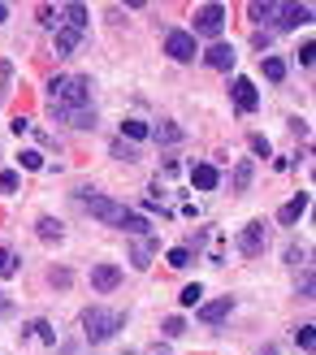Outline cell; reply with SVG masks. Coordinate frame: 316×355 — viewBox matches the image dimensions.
I'll return each instance as SVG.
<instances>
[{
    "label": "cell",
    "instance_id": "1",
    "mask_svg": "<svg viewBox=\"0 0 316 355\" xmlns=\"http://www.w3.org/2000/svg\"><path fill=\"white\" fill-rule=\"evenodd\" d=\"M48 104H52V113L91 109V78L87 74H57L48 83Z\"/></svg>",
    "mask_w": 316,
    "mask_h": 355
},
{
    "label": "cell",
    "instance_id": "2",
    "mask_svg": "<svg viewBox=\"0 0 316 355\" xmlns=\"http://www.w3.org/2000/svg\"><path fill=\"white\" fill-rule=\"evenodd\" d=\"M121 325H126V312H109V308H100V304H91V308L82 312V329H87V338H91V343L113 338Z\"/></svg>",
    "mask_w": 316,
    "mask_h": 355
},
{
    "label": "cell",
    "instance_id": "3",
    "mask_svg": "<svg viewBox=\"0 0 316 355\" xmlns=\"http://www.w3.org/2000/svg\"><path fill=\"white\" fill-rule=\"evenodd\" d=\"M78 200H82V208L91 212V217L109 221V225H121V217L130 212V208H121L117 200H109V195H96V191H78Z\"/></svg>",
    "mask_w": 316,
    "mask_h": 355
},
{
    "label": "cell",
    "instance_id": "4",
    "mask_svg": "<svg viewBox=\"0 0 316 355\" xmlns=\"http://www.w3.org/2000/svg\"><path fill=\"white\" fill-rule=\"evenodd\" d=\"M221 31H225V9L221 5H200L195 9V35H204V40H221Z\"/></svg>",
    "mask_w": 316,
    "mask_h": 355
},
{
    "label": "cell",
    "instance_id": "5",
    "mask_svg": "<svg viewBox=\"0 0 316 355\" xmlns=\"http://www.w3.org/2000/svg\"><path fill=\"white\" fill-rule=\"evenodd\" d=\"M265 247H269L265 221H247V225H243V234H238V252H243V256H260Z\"/></svg>",
    "mask_w": 316,
    "mask_h": 355
},
{
    "label": "cell",
    "instance_id": "6",
    "mask_svg": "<svg viewBox=\"0 0 316 355\" xmlns=\"http://www.w3.org/2000/svg\"><path fill=\"white\" fill-rule=\"evenodd\" d=\"M165 57H173V61H195V35H191V31H169L165 35Z\"/></svg>",
    "mask_w": 316,
    "mask_h": 355
},
{
    "label": "cell",
    "instance_id": "7",
    "mask_svg": "<svg viewBox=\"0 0 316 355\" xmlns=\"http://www.w3.org/2000/svg\"><path fill=\"white\" fill-rule=\"evenodd\" d=\"M234 104H238V113H256L260 109V96H256L252 78H234Z\"/></svg>",
    "mask_w": 316,
    "mask_h": 355
},
{
    "label": "cell",
    "instance_id": "8",
    "mask_svg": "<svg viewBox=\"0 0 316 355\" xmlns=\"http://www.w3.org/2000/svg\"><path fill=\"white\" fill-rule=\"evenodd\" d=\"M117 282H121V269H117V264H96V269H91V286H96L100 295L117 291Z\"/></svg>",
    "mask_w": 316,
    "mask_h": 355
},
{
    "label": "cell",
    "instance_id": "9",
    "mask_svg": "<svg viewBox=\"0 0 316 355\" xmlns=\"http://www.w3.org/2000/svg\"><path fill=\"white\" fill-rule=\"evenodd\" d=\"M204 61H208V65H213V69H221V74H225V69H234V48H230V44H225V40H217L213 48H208V52H204Z\"/></svg>",
    "mask_w": 316,
    "mask_h": 355
},
{
    "label": "cell",
    "instance_id": "10",
    "mask_svg": "<svg viewBox=\"0 0 316 355\" xmlns=\"http://www.w3.org/2000/svg\"><path fill=\"white\" fill-rule=\"evenodd\" d=\"M299 22H312V5H282V13H277V26H282V31H295Z\"/></svg>",
    "mask_w": 316,
    "mask_h": 355
},
{
    "label": "cell",
    "instance_id": "11",
    "mask_svg": "<svg viewBox=\"0 0 316 355\" xmlns=\"http://www.w3.org/2000/svg\"><path fill=\"white\" fill-rule=\"evenodd\" d=\"M230 308H234V299H230V295H225V299H213V304H204V308H200V321H204V325H221L225 316H230Z\"/></svg>",
    "mask_w": 316,
    "mask_h": 355
},
{
    "label": "cell",
    "instance_id": "12",
    "mask_svg": "<svg viewBox=\"0 0 316 355\" xmlns=\"http://www.w3.org/2000/svg\"><path fill=\"white\" fill-rule=\"evenodd\" d=\"M191 182H195V191H217V182H221V173H217V165H195L191 169Z\"/></svg>",
    "mask_w": 316,
    "mask_h": 355
},
{
    "label": "cell",
    "instance_id": "13",
    "mask_svg": "<svg viewBox=\"0 0 316 355\" xmlns=\"http://www.w3.org/2000/svg\"><path fill=\"white\" fill-rule=\"evenodd\" d=\"M304 212H308V195H295L290 204H282V208H277V221H282V225H295V221L304 217Z\"/></svg>",
    "mask_w": 316,
    "mask_h": 355
},
{
    "label": "cell",
    "instance_id": "14",
    "mask_svg": "<svg viewBox=\"0 0 316 355\" xmlns=\"http://www.w3.org/2000/svg\"><path fill=\"white\" fill-rule=\"evenodd\" d=\"M61 17H65L61 26H69V31H78V35L87 31V5H78V0H74V5H65V9H61Z\"/></svg>",
    "mask_w": 316,
    "mask_h": 355
},
{
    "label": "cell",
    "instance_id": "15",
    "mask_svg": "<svg viewBox=\"0 0 316 355\" xmlns=\"http://www.w3.org/2000/svg\"><path fill=\"white\" fill-rule=\"evenodd\" d=\"M61 121H69L74 130H91L96 126V109H69V113H57Z\"/></svg>",
    "mask_w": 316,
    "mask_h": 355
},
{
    "label": "cell",
    "instance_id": "16",
    "mask_svg": "<svg viewBox=\"0 0 316 355\" xmlns=\"http://www.w3.org/2000/svg\"><path fill=\"white\" fill-rule=\"evenodd\" d=\"M78 44H82V35H78V31L57 26V57H69V52H74Z\"/></svg>",
    "mask_w": 316,
    "mask_h": 355
},
{
    "label": "cell",
    "instance_id": "17",
    "mask_svg": "<svg viewBox=\"0 0 316 355\" xmlns=\"http://www.w3.org/2000/svg\"><path fill=\"white\" fill-rule=\"evenodd\" d=\"M121 230H126V234H134V239H148V234H152L148 217H139V212H126V217H121Z\"/></svg>",
    "mask_w": 316,
    "mask_h": 355
},
{
    "label": "cell",
    "instance_id": "18",
    "mask_svg": "<svg viewBox=\"0 0 316 355\" xmlns=\"http://www.w3.org/2000/svg\"><path fill=\"white\" fill-rule=\"evenodd\" d=\"M152 256H156V239L148 234V239H139V243H134V256H130V260H134V269H148V260H152Z\"/></svg>",
    "mask_w": 316,
    "mask_h": 355
},
{
    "label": "cell",
    "instance_id": "19",
    "mask_svg": "<svg viewBox=\"0 0 316 355\" xmlns=\"http://www.w3.org/2000/svg\"><path fill=\"white\" fill-rule=\"evenodd\" d=\"M35 230H40L44 243H61V234H65V225L57 217H40V225H35Z\"/></svg>",
    "mask_w": 316,
    "mask_h": 355
},
{
    "label": "cell",
    "instance_id": "20",
    "mask_svg": "<svg viewBox=\"0 0 316 355\" xmlns=\"http://www.w3.org/2000/svg\"><path fill=\"white\" fill-rule=\"evenodd\" d=\"M260 69H265L269 83H282V78H286V61H282V57H260Z\"/></svg>",
    "mask_w": 316,
    "mask_h": 355
},
{
    "label": "cell",
    "instance_id": "21",
    "mask_svg": "<svg viewBox=\"0 0 316 355\" xmlns=\"http://www.w3.org/2000/svg\"><path fill=\"white\" fill-rule=\"evenodd\" d=\"M152 130H148V121H139V117H130V121H121V139H130V144H139V139H148Z\"/></svg>",
    "mask_w": 316,
    "mask_h": 355
},
{
    "label": "cell",
    "instance_id": "22",
    "mask_svg": "<svg viewBox=\"0 0 316 355\" xmlns=\"http://www.w3.org/2000/svg\"><path fill=\"white\" fill-rule=\"evenodd\" d=\"M113 161H139V152H134V144H126V139H117V144H113Z\"/></svg>",
    "mask_w": 316,
    "mask_h": 355
},
{
    "label": "cell",
    "instance_id": "23",
    "mask_svg": "<svg viewBox=\"0 0 316 355\" xmlns=\"http://www.w3.org/2000/svg\"><path fill=\"white\" fill-rule=\"evenodd\" d=\"M252 187V161H238V169H234V191H247Z\"/></svg>",
    "mask_w": 316,
    "mask_h": 355
},
{
    "label": "cell",
    "instance_id": "24",
    "mask_svg": "<svg viewBox=\"0 0 316 355\" xmlns=\"http://www.w3.org/2000/svg\"><path fill=\"white\" fill-rule=\"evenodd\" d=\"M156 139H161V144H178V139H182V126L165 121V126H156Z\"/></svg>",
    "mask_w": 316,
    "mask_h": 355
},
{
    "label": "cell",
    "instance_id": "25",
    "mask_svg": "<svg viewBox=\"0 0 316 355\" xmlns=\"http://www.w3.org/2000/svg\"><path fill=\"white\" fill-rule=\"evenodd\" d=\"M35 17H40L44 26H61V9H52V5H40V9H35Z\"/></svg>",
    "mask_w": 316,
    "mask_h": 355
},
{
    "label": "cell",
    "instance_id": "26",
    "mask_svg": "<svg viewBox=\"0 0 316 355\" xmlns=\"http://www.w3.org/2000/svg\"><path fill=\"white\" fill-rule=\"evenodd\" d=\"M277 13H282V5H252V17H260V22H277Z\"/></svg>",
    "mask_w": 316,
    "mask_h": 355
},
{
    "label": "cell",
    "instance_id": "27",
    "mask_svg": "<svg viewBox=\"0 0 316 355\" xmlns=\"http://www.w3.org/2000/svg\"><path fill=\"white\" fill-rule=\"evenodd\" d=\"M9 273H17V256L9 247H0V277H9Z\"/></svg>",
    "mask_w": 316,
    "mask_h": 355
},
{
    "label": "cell",
    "instance_id": "28",
    "mask_svg": "<svg viewBox=\"0 0 316 355\" xmlns=\"http://www.w3.org/2000/svg\"><path fill=\"white\" fill-rule=\"evenodd\" d=\"M200 299H204V291H200V282H195V286H186V291L178 295V304H182V308H195Z\"/></svg>",
    "mask_w": 316,
    "mask_h": 355
},
{
    "label": "cell",
    "instance_id": "29",
    "mask_svg": "<svg viewBox=\"0 0 316 355\" xmlns=\"http://www.w3.org/2000/svg\"><path fill=\"white\" fill-rule=\"evenodd\" d=\"M295 343H299L304 351H312V347H316V329H312V325H304V329H295Z\"/></svg>",
    "mask_w": 316,
    "mask_h": 355
},
{
    "label": "cell",
    "instance_id": "30",
    "mask_svg": "<svg viewBox=\"0 0 316 355\" xmlns=\"http://www.w3.org/2000/svg\"><path fill=\"white\" fill-rule=\"evenodd\" d=\"M186 264H191V252H186V247H173V252H169V269H186Z\"/></svg>",
    "mask_w": 316,
    "mask_h": 355
},
{
    "label": "cell",
    "instance_id": "31",
    "mask_svg": "<svg viewBox=\"0 0 316 355\" xmlns=\"http://www.w3.org/2000/svg\"><path fill=\"white\" fill-rule=\"evenodd\" d=\"M30 334H35L40 343H57V334H52V325H48V321H35V325H30Z\"/></svg>",
    "mask_w": 316,
    "mask_h": 355
},
{
    "label": "cell",
    "instance_id": "32",
    "mask_svg": "<svg viewBox=\"0 0 316 355\" xmlns=\"http://www.w3.org/2000/svg\"><path fill=\"white\" fill-rule=\"evenodd\" d=\"M17 161H22V169H30V173H35V169H44V156H40V152H22Z\"/></svg>",
    "mask_w": 316,
    "mask_h": 355
},
{
    "label": "cell",
    "instance_id": "33",
    "mask_svg": "<svg viewBox=\"0 0 316 355\" xmlns=\"http://www.w3.org/2000/svg\"><path fill=\"white\" fill-rule=\"evenodd\" d=\"M165 334H169V338H182V334H186V321H182V316H169V321H165Z\"/></svg>",
    "mask_w": 316,
    "mask_h": 355
},
{
    "label": "cell",
    "instance_id": "34",
    "mask_svg": "<svg viewBox=\"0 0 316 355\" xmlns=\"http://www.w3.org/2000/svg\"><path fill=\"white\" fill-rule=\"evenodd\" d=\"M13 191H17V173L5 169V173H0V195H13Z\"/></svg>",
    "mask_w": 316,
    "mask_h": 355
},
{
    "label": "cell",
    "instance_id": "35",
    "mask_svg": "<svg viewBox=\"0 0 316 355\" xmlns=\"http://www.w3.org/2000/svg\"><path fill=\"white\" fill-rule=\"evenodd\" d=\"M9 78H13V65H9V61H0V104H5V96H9V92H5Z\"/></svg>",
    "mask_w": 316,
    "mask_h": 355
},
{
    "label": "cell",
    "instance_id": "36",
    "mask_svg": "<svg viewBox=\"0 0 316 355\" xmlns=\"http://www.w3.org/2000/svg\"><path fill=\"white\" fill-rule=\"evenodd\" d=\"M312 52H316V44L304 40V48H299V65H312Z\"/></svg>",
    "mask_w": 316,
    "mask_h": 355
},
{
    "label": "cell",
    "instance_id": "37",
    "mask_svg": "<svg viewBox=\"0 0 316 355\" xmlns=\"http://www.w3.org/2000/svg\"><path fill=\"white\" fill-rule=\"evenodd\" d=\"M252 148H256L260 156H269V139H265V135H252Z\"/></svg>",
    "mask_w": 316,
    "mask_h": 355
},
{
    "label": "cell",
    "instance_id": "38",
    "mask_svg": "<svg viewBox=\"0 0 316 355\" xmlns=\"http://www.w3.org/2000/svg\"><path fill=\"white\" fill-rule=\"evenodd\" d=\"M9 130H13V135H26V130H35V126H30L26 117H13V126H9Z\"/></svg>",
    "mask_w": 316,
    "mask_h": 355
},
{
    "label": "cell",
    "instance_id": "39",
    "mask_svg": "<svg viewBox=\"0 0 316 355\" xmlns=\"http://www.w3.org/2000/svg\"><path fill=\"white\" fill-rule=\"evenodd\" d=\"M52 286H69V269H52Z\"/></svg>",
    "mask_w": 316,
    "mask_h": 355
},
{
    "label": "cell",
    "instance_id": "40",
    "mask_svg": "<svg viewBox=\"0 0 316 355\" xmlns=\"http://www.w3.org/2000/svg\"><path fill=\"white\" fill-rule=\"evenodd\" d=\"M286 260H290V264H299V260H308V252H304V247H290Z\"/></svg>",
    "mask_w": 316,
    "mask_h": 355
},
{
    "label": "cell",
    "instance_id": "41",
    "mask_svg": "<svg viewBox=\"0 0 316 355\" xmlns=\"http://www.w3.org/2000/svg\"><path fill=\"white\" fill-rule=\"evenodd\" d=\"M9 312H13V304H9V295L0 291V316H9Z\"/></svg>",
    "mask_w": 316,
    "mask_h": 355
},
{
    "label": "cell",
    "instance_id": "42",
    "mask_svg": "<svg viewBox=\"0 0 316 355\" xmlns=\"http://www.w3.org/2000/svg\"><path fill=\"white\" fill-rule=\"evenodd\" d=\"M5 17H9V5H0V22H5Z\"/></svg>",
    "mask_w": 316,
    "mask_h": 355
}]
</instances>
